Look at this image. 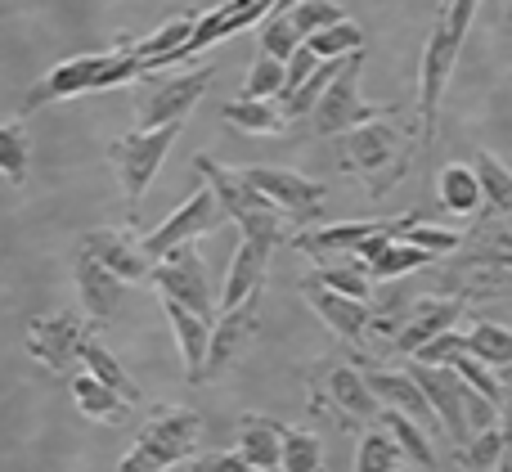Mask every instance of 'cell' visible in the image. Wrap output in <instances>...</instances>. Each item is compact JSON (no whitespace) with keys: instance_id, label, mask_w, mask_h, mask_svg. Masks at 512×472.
<instances>
[{"instance_id":"cell-1","label":"cell","mask_w":512,"mask_h":472,"mask_svg":"<svg viewBox=\"0 0 512 472\" xmlns=\"http://www.w3.org/2000/svg\"><path fill=\"white\" fill-rule=\"evenodd\" d=\"M194 171L216 189V198L225 203L230 221H239L243 239L261 243V248H270V252L283 248V243H297V234H292V221L270 203V198L261 194V189L252 185L248 176H243V171L221 167L216 158H203V153L194 158Z\"/></svg>"},{"instance_id":"cell-2","label":"cell","mask_w":512,"mask_h":472,"mask_svg":"<svg viewBox=\"0 0 512 472\" xmlns=\"http://www.w3.org/2000/svg\"><path fill=\"white\" fill-rule=\"evenodd\" d=\"M409 135L396 122L378 117V122H364L355 131L342 135V153H337V167L351 171L364 180L369 198H382L387 189L400 185V176L409 171Z\"/></svg>"},{"instance_id":"cell-3","label":"cell","mask_w":512,"mask_h":472,"mask_svg":"<svg viewBox=\"0 0 512 472\" xmlns=\"http://www.w3.org/2000/svg\"><path fill=\"white\" fill-rule=\"evenodd\" d=\"M198 441H203V414L171 405V410H158L135 432V446L122 455L117 472H162L171 464H194Z\"/></svg>"},{"instance_id":"cell-4","label":"cell","mask_w":512,"mask_h":472,"mask_svg":"<svg viewBox=\"0 0 512 472\" xmlns=\"http://www.w3.org/2000/svg\"><path fill=\"white\" fill-rule=\"evenodd\" d=\"M216 77V63H198V68L171 72V77H144L135 90V126L140 131H158V126H176L194 113V104L207 95Z\"/></svg>"},{"instance_id":"cell-5","label":"cell","mask_w":512,"mask_h":472,"mask_svg":"<svg viewBox=\"0 0 512 472\" xmlns=\"http://www.w3.org/2000/svg\"><path fill=\"white\" fill-rule=\"evenodd\" d=\"M360 68H364V50L342 63V72L333 77V86H328L324 99L315 104V113H310V131H315L319 140H342V135L355 131V126L396 113V104H369V99L360 95Z\"/></svg>"},{"instance_id":"cell-6","label":"cell","mask_w":512,"mask_h":472,"mask_svg":"<svg viewBox=\"0 0 512 472\" xmlns=\"http://www.w3.org/2000/svg\"><path fill=\"white\" fill-rule=\"evenodd\" d=\"M135 41H117V45H108V50H95V54H77V59H63V63H54L45 77H36L32 81V90L23 95V104H18V113H36V108H45V104H59V99H72V95H86V90H99V81L108 77V72L122 63V54L131 50Z\"/></svg>"},{"instance_id":"cell-7","label":"cell","mask_w":512,"mask_h":472,"mask_svg":"<svg viewBox=\"0 0 512 472\" xmlns=\"http://www.w3.org/2000/svg\"><path fill=\"white\" fill-rule=\"evenodd\" d=\"M180 126H185V122L158 126V131H140V126H135V131L117 135V140L108 144V162H113L117 180H122V194H126V203H131V216H135V207H140L144 189H149L153 176H158V167L167 162V153H171V144H176Z\"/></svg>"},{"instance_id":"cell-8","label":"cell","mask_w":512,"mask_h":472,"mask_svg":"<svg viewBox=\"0 0 512 472\" xmlns=\"http://www.w3.org/2000/svg\"><path fill=\"white\" fill-rule=\"evenodd\" d=\"M230 221V212H225V203L216 198V189L212 185H203L194 198H185V203L176 207V212L167 216V221L158 225V230H149L144 234V252H149L153 261H162L171 248H185V243H194V239H203V234H212L216 225H225Z\"/></svg>"},{"instance_id":"cell-9","label":"cell","mask_w":512,"mask_h":472,"mask_svg":"<svg viewBox=\"0 0 512 472\" xmlns=\"http://www.w3.org/2000/svg\"><path fill=\"white\" fill-rule=\"evenodd\" d=\"M459 45L463 41H454L445 23H436L423 45V77H418V122H423L418 140H423V149L436 140V117H441V99L450 90L454 63H459Z\"/></svg>"},{"instance_id":"cell-10","label":"cell","mask_w":512,"mask_h":472,"mask_svg":"<svg viewBox=\"0 0 512 472\" xmlns=\"http://www.w3.org/2000/svg\"><path fill=\"white\" fill-rule=\"evenodd\" d=\"M409 374H414L418 387L427 392V401H432V410H436V419H441V428L450 432L454 450H468L472 441H477V432H472V414H468L472 387L463 383V378L454 374L450 365H418V360H414V369H409Z\"/></svg>"},{"instance_id":"cell-11","label":"cell","mask_w":512,"mask_h":472,"mask_svg":"<svg viewBox=\"0 0 512 472\" xmlns=\"http://www.w3.org/2000/svg\"><path fill=\"white\" fill-rule=\"evenodd\" d=\"M23 342L45 369L63 374L68 365H77L86 356V342H90V329L81 315H68V311H54V315H32L23 324Z\"/></svg>"},{"instance_id":"cell-12","label":"cell","mask_w":512,"mask_h":472,"mask_svg":"<svg viewBox=\"0 0 512 472\" xmlns=\"http://www.w3.org/2000/svg\"><path fill=\"white\" fill-rule=\"evenodd\" d=\"M153 284H158V297H171V302L189 306L194 315L216 324V297H212V288H207V266L194 252V243L171 248L167 257L158 261V270H153Z\"/></svg>"},{"instance_id":"cell-13","label":"cell","mask_w":512,"mask_h":472,"mask_svg":"<svg viewBox=\"0 0 512 472\" xmlns=\"http://www.w3.org/2000/svg\"><path fill=\"white\" fill-rule=\"evenodd\" d=\"M243 176L288 216L292 225H315L319 212H324V185L306 180L301 171H288V167H248Z\"/></svg>"},{"instance_id":"cell-14","label":"cell","mask_w":512,"mask_h":472,"mask_svg":"<svg viewBox=\"0 0 512 472\" xmlns=\"http://www.w3.org/2000/svg\"><path fill=\"white\" fill-rule=\"evenodd\" d=\"M459 315H463V297H423V302L409 306V315L400 324H387L391 347H396L400 356H418L427 342L450 333Z\"/></svg>"},{"instance_id":"cell-15","label":"cell","mask_w":512,"mask_h":472,"mask_svg":"<svg viewBox=\"0 0 512 472\" xmlns=\"http://www.w3.org/2000/svg\"><path fill=\"white\" fill-rule=\"evenodd\" d=\"M81 252H90L95 261H104L113 275H122L126 284H135V279H153V270H158V261L144 252V243L135 239L131 230H113V225H104V230H90L86 239H81Z\"/></svg>"},{"instance_id":"cell-16","label":"cell","mask_w":512,"mask_h":472,"mask_svg":"<svg viewBox=\"0 0 512 472\" xmlns=\"http://www.w3.org/2000/svg\"><path fill=\"white\" fill-rule=\"evenodd\" d=\"M256 311H261V297H248V302L234 306V311H221V320H216V329H212V356H207L203 383L221 378L225 369H230L234 360L252 347L256 324H261V315H256Z\"/></svg>"},{"instance_id":"cell-17","label":"cell","mask_w":512,"mask_h":472,"mask_svg":"<svg viewBox=\"0 0 512 472\" xmlns=\"http://www.w3.org/2000/svg\"><path fill=\"white\" fill-rule=\"evenodd\" d=\"M301 297H306L310 311H315L319 320H324L328 329L337 333V338L360 342L364 333H369V324H373V306H369V302H360V297L333 293V288H324L319 279H301Z\"/></svg>"},{"instance_id":"cell-18","label":"cell","mask_w":512,"mask_h":472,"mask_svg":"<svg viewBox=\"0 0 512 472\" xmlns=\"http://www.w3.org/2000/svg\"><path fill=\"white\" fill-rule=\"evenodd\" d=\"M72 275H77V297H81V311H86L95 324L113 320V315L122 311L126 279H122V275H113V270H108L104 261H95V257H90V252H77V266H72Z\"/></svg>"},{"instance_id":"cell-19","label":"cell","mask_w":512,"mask_h":472,"mask_svg":"<svg viewBox=\"0 0 512 472\" xmlns=\"http://www.w3.org/2000/svg\"><path fill=\"white\" fill-rule=\"evenodd\" d=\"M324 401H333L342 423H373L382 414V401L369 387V374H360L351 365H333L324 374Z\"/></svg>"},{"instance_id":"cell-20","label":"cell","mask_w":512,"mask_h":472,"mask_svg":"<svg viewBox=\"0 0 512 472\" xmlns=\"http://www.w3.org/2000/svg\"><path fill=\"white\" fill-rule=\"evenodd\" d=\"M369 387L378 392V401H382V410H400V414H409L414 423H423L427 432H445L441 428V419H436V410H432V401H427V392L418 387V378L414 374H396V369H369Z\"/></svg>"},{"instance_id":"cell-21","label":"cell","mask_w":512,"mask_h":472,"mask_svg":"<svg viewBox=\"0 0 512 472\" xmlns=\"http://www.w3.org/2000/svg\"><path fill=\"white\" fill-rule=\"evenodd\" d=\"M162 311H167L171 329H176V342H180V356H185V378L189 383H203L207 374V356H212V320H203V315H194L189 306L171 302V297H162Z\"/></svg>"},{"instance_id":"cell-22","label":"cell","mask_w":512,"mask_h":472,"mask_svg":"<svg viewBox=\"0 0 512 472\" xmlns=\"http://www.w3.org/2000/svg\"><path fill=\"white\" fill-rule=\"evenodd\" d=\"M270 257H274L270 248H261V243H252V239H239L230 275H225V288H221V311H234V306H243L248 297H261L265 275H270Z\"/></svg>"},{"instance_id":"cell-23","label":"cell","mask_w":512,"mask_h":472,"mask_svg":"<svg viewBox=\"0 0 512 472\" xmlns=\"http://www.w3.org/2000/svg\"><path fill=\"white\" fill-rule=\"evenodd\" d=\"M283 423H274L270 414H243L239 428H234V446L248 459L256 472H274L283 468Z\"/></svg>"},{"instance_id":"cell-24","label":"cell","mask_w":512,"mask_h":472,"mask_svg":"<svg viewBox=\"0 0 512 472\" xmlns=\"http://www.w3.org/2000/svg\"><path fill=\"white\" fill-rule=\"evenodd\" d=\"M400 225V216L396 221H346V225H324V230H306V234H297V248L301 252H310V257H328V252H360V243H369L373 234H387V230H396Z\"/></svg>"},{"instance_id":"cell-25","label":"cell","mask_w":512,"mask_h":472,"mask_svg":"<svg viewBox=\"0 0 512 472\" xmlns=\"http://www.w3.org/2000/svg\"><path fill=\"white\" fill-rule=\"evenodd\" d=\"M436 194H441V207L450 216H472L481 203H486V189H481V176L472 162H450V167H441Z\"/></svg>"},{"instance_id":"cell-26","label":"cell","mask_w":512,"mask_h":472,"mask_svg":"<svg viewBox=\"0 0 512 472\" xmlns=\"http://www.w3.org/2000/svg\"><path fill=\"white\" fill-rule=\"evenodd\" d=\"M72 401H77V410L86 414V419L108 423V428L126 423V410H131V401H126V396H117L113 387H104L95 374H77V378H72Z\"/></svg>"},{"instance_id":"cell-27","label":"cell","mask_w":512,"mask_h":472,"mask_svg":"<svg viewBox=\"0 0 512 472\" xmlns=\"http://www.w3.org/2000/svg\"><path fill=\"white\" fill-rule=\"evenodd\" d=\"M221 122L234 126V131H248V135H279L283 126H288V113H283V104H274V99H230V104H221Z\"/></svg>"},{"instance_id":"cell-28","label":"cell","mask_w":512,"mask_h":472,"mask_svg":"<svg viewBox=\"0 0 512 472\" xmlns=\"http://www.w3.org/2000/svg\"><path fill=\"white\" fill-rule=\"evenodd\" d=\"M454 459L468 472H512V441L504 437V423L477 432V441L468 450H454Z\"/></svg>"},{"instance_id":"cell-29","label":"cell","mask_w":512,"mask_h":472,"mask_svg":"<svg viewBox=\"0 0 512 472\" xmlns=\"http://www.w3.org/2000/svg\"><path fill=\"white\" fill-rule=\"evenodd\" d=\"M382 428L391 432V437L400 441V450H405L409 459H414L423 472H432L436 468V450H432V432L423 428V423H414L409 414H400V410H382Z\"/></svg>"},{"instance_id":"cell-30","label":"cell","mask_w":512,"mask_h":472,"mask_svg":"<svg viewBox=\"0 0 512 472\" xmlns=\"http://www.w3.org/2000/svg\"><path fill=\"white\" fill-rule=\"evenodd\" d=\"M463 351L490 369H512V329H504V324H477V329L463 333Z\"/></svg>"},{"instance_id":"cell-31","label":"cell","mask_w":512,"mask_h":472,"mask_svg":"<svg viewBox=\"0 0 512 472\" xmlns=\"http://www.w3.org/2000/svg\"><path fill=\"white\" fill-rule=\"evenodd\" d=\"M81 365H86V374H95L99 383H104V387H113V392H117V396H126V401H131V405L140 401V387H135V378L126 374L122 365H117V356L104 347V342H95V338H90V342H86V356H81Z\"/></svg>"},{"instance_id":"cell-32","label":"cell","mask_w":512,"mask_h":472,"mask_svg":"<svg viewBox=\"0 0 512 472\" xmlns=\"http://www.w3.org/2000/svg\"><path fill=\"white\" fill-rule=\"evenodd\" d=\"M310 279H319L324 288H333V293H346V297H360V302H369V261L360 257H346V261H328V266H319Z\"/></svg>"},{"instance_id":"cell-33","label":"cell","mask_w":512,"mask_h":472,"mask_svg":"<svg viewBox=\"0 0 512 472\" xmlns=\"http://www.w3.org/2000/svg\"><path fill=\"white\" fill-rule=\"evenodd\" d=\"M472 167H477V176H481V189H486V203H490V212L512 216V171H508L504 162H499L490 149H477V158H472Z\"/></svg>"},{"instance_id":"cell-34","label":"cell","mask_w":512,"mask_h":472,"mask_svg":"<svg viewBox=\"0 0 512 472\" xmlns=\"http://www.w3.org/2000/svg\"><path fill=\"white\" fill-rule=\"evenodd\" d=\"M432 252H423L418 243H409V239H391L387 248H382V257L373 261V279H382V284H391V279H400V275H409V270H423V266H432Z\"/></svg>"},{"instance_id":"cell-35","label":"cell","mask_w":512,"mask_h":472,"mask_svg":"<svg viewBox=\"0 0 512 472\" xmlns=\"http://www.w3.org/2000/svg\"><path fill=\"white\" fill-rule=\"evenodd\" d=\"M400 441L387 428H369L360 437V455H355V472H400Z\"/></svg>"},{"instance_id":"cell-36","label":"cell","mask_w":512,"mask_h":472,"mask_svg":"<svg viewBox=\"0 0 512 472\" xmlns=\"http://www.w3.org/2000/svg\"><path fill=\"white\" fill-rule=\"evenodd\" d=\"M346 59H351V54H346ZM346 59H324V63H319V72L306 81V86L297 90V95L279 99V104H283V113H288V122H292V117H310V113H315V104H319V99H324V90L333 86V77H337V72H342V63H346Z\"/></svg>"},{"instance_id":"cell-37","label":"cell","mask_w":512,"mask_h":472,"mask_svg":"<svg viewBox=\"0 0 512 472\" xmlns=\"http://www.w3.org/2000/svg\"><path fill=\"white\" fill-rule=\"evenodd\" d=\"M283 86H288V63L274 59V54H256L248 81H243V95L248 99H283Z\"/></svg>"},{"instance_id":"cell-38","label":"cell","mask_w":512,"mask_h":472,"mask_svg":"<svg viewBox=\"0 0 512 472\" xmlns=\"http://www.w3.org/2000/svg\"><path fill=\"white\" fill-rule=\"evenodd\" d=\"M283 472H324V446L315 432H283Z\"/></svg>"},{"instance_id":"cell-39","label":"cell","mask_w":512,"mask_h":472,"mask_svg":"<svg viewBox=\"0 0 512 472\" xmlns=\"http://www.w3.org/2000/svg\"><path fill=\"white\" fill-rule=\"evenodd\" d=\"M0 171H5V185H23L27 176V131L23 117L0 126Z\"/></svg>"},{"instance_id":"cell-40","label":"cell","mask_w":512,"mask_h":472,"mask_svg":"<svg viewBox=\"0 0 512 472\" xmlns=\"http://www.w3.org/2000/svg\"><path fill=\"white\" fill-rule=\"evenodd\" d=\"M306 45V36L297 32V23H292V14H270L261 23V54H274V59L288 63L292 54Z\"/></svg>"},{"instance_id":"cell-41","label":"cell","mask_w":512,"mask_h":472,"mask_svg":"<svg viewBox=\"0 0 512 472\" xmlns=\"http://www.w3.org/2000/svg\"><path fill=\"white\" fill-rule=\"evenodd\" d=\"M310 50L319 54V59H346V54H360L364 50V32H360V23H337V27H328V32H319V36H310Z\"/></svg>"},{"instance_id":"cell-42","label":"cell","mask_w":512,"mask_h":472,"mask_svg":"<svg viewBox=\"0 0 512 472\" xmlns=\"http://www.w3.org/2000/svg\"><path fill=\"white\" fill-rule=\"evenodd\" d=\"M292 23H297V32L310 41V36L346 23V14H342V5H333V0H301V5L292 9Z\"/></svg>"},{"instance_id":"cell-43","label":"cell","mask_w":512,"mask_h":472,"mask_svg":"<svg viewBox=\"0 0 512 472\" xmlns=\"http://www.w3.org/2000/svg\"><path fill=\"white\" fill-rule=\"evenodd\" d=\"M400 239L418 243V248L432 252V257H445V252L459 248V234H454V230H441V225H427L423 216H414V221H409L405 230H400Z\"/></svg>"},{"instance_id":"cell-44","label":"cell","mask_w":512,"mask_h":472,"mask_svg":"<svg viewBox=\"0 0 512 472\" xmlns=\"http://www.w3.org/2000/svg\"><path fill=\"white\" fill-rule=\"evenodd\" d=\"M319 63H324V59H319V54L310 50V45H301V50L288 59V86H283V99H288V95H297V90L306 86V81L319 72Z\"/></svg>"},{"instance_id":"cell-45","label":"cell","mask_w":512,"mask_h":472,"mask_svg":"<svg viewBox=\"0 0 512 472\" xmlns=\"http://www.w3.org/2000/svg\"><path fill=\"white\" fill-rule=\"evenodd\" d=\"M189 472H256L248 459L239 455V450H225V455H198Z\"/></svg>"},{"instance_id":"cell-46","label":"cell","mask_w":512,"mask_h":472,"mask_svg":"<svg viewBox=\"0 0 512 472\" xmlns=\"http://www.w3.org/2000/svg\"><path fill=\"white\" fill-rule=\"evenodd\" d=\"M297 5H301V0H279V5H274V14H292Z\"/></svg>"},{"instance_id":"cell-47","label":"cell","mask_w":512,"mask_h":472,"mask_svg":"<svg viewBox=\"0 0 512 472\" xmlns=\"http://www.w3.org/2000/svg\"><path fill=\"white\" fill-rule=\"evenodd\" d=\"M508 5H512V0H508Z\"/></svg>"}]
</instances>
